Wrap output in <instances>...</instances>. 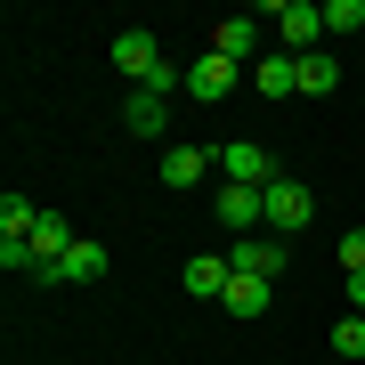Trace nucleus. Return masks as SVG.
Listing matches in <instances>:
<instances>
[{
  "label": "nucleus",
  "mask_w": 365,
  "mask_h": 365,
  "mask_svg": "<svg viewBox=\"0 0 365 365\" xmlns=\"http://www.w3.org/2000/svg\"><path fill=\"white\" fill-rule=\"evenodd\" d=\"M268 25H276V49H284V57H309L317 33H325V9H317V0H276Z\"/></svg>",
  "instance_id": "1"
},
{
  "label": "nucleus",
  "mask_w": 365,
  "mask_h": 365,
  "mask_svg": "<svg viewBox=\"0 0 365 365\" xmlns=\"http://www.w3.org/2000/svg\"><path fill=\"white\" fill-rule=\"evenodd\" d=\"M220 170H227V187H276V179H284L260 138H227L220 146Z\"/></svg>",
  "instance_id": "2"
},
{
  "label": "nucleus",
  "mask_w": 365,
  "mask_h": 365,
  "mask_svg": "<svg viewBox=\"0 0 365 365\" xmlns=\"http://www.w3.org/2000/svg\"><path fill=\"white\" fill-rule=\"evenodd\" d=\"M260 41H268V16H220V25H211V49L220 57H235V66H260Z\"/></svg>",
  "instance_id": "3"
},
{
  "label": "nucleus",
  "mask_w": 365,
  "mask_h": 365,
  "mask_svg": "<svg viewBox=\"0 0 365 365\" xmlns=\"http://www.w3.org/2000/svg\"><path fill=\"white\" fill-rule=\"evenodd\" d=\"M235 81H244V66H235V57H220V49H203L195 66H187V98L220 106V98H235Z\"/></svg>",
  "instance_id": "4"
},
{
  "label": "nucleus",
  "mask_w": 365,
  "mask_h": 365,
  "mask_svg": "<svg viewBox=\"0 0 365 365\" xmlns=\"http://www.w3.org/2000/svg\"><path fill=\"white\" fill-rule=\"evenodd\" d=\"M260 211H268V227H276V235H292V227H309V220H317V195H309L300 179H276L268 195H260Z\"/></svg>",
  "instance_id": "5"
},
{
  "label": "nucleus",
  "mask_w": 365,
  "mask_h": 365,
  "mask_svg": "<svg viewBox=\"0 0 365 365\" xmlns=\"http://www.w3.org/2000/svg\"><path fill=\"white\" fill-rule=\"evenodd\" d=\"M227 268L235 276H284V235H235V252H227Z\"/></svg>",
  "instance_id": "6"
},
{
  "label": "nucleus",
  "mask_w": 365,
  "mask_h": 365,
  "mask_svg": "<svg viewBox=\"0 0 365 365\" xmlns=\"http://www.w3.org/2000/svg\"><path fill=\"white\" fill-rule=\"evenodd\" d=\"M114 66L130 73L138 90H146V81H163V49H155V33H114Z\"/></svg>",
  "instance_id": "7"
},
{
  "label": "nucleus",
  "mask_w": 365,
  "mask_h": 365,
  "mask_svg": "<svg viewBox=\"0 0 365 365\" xmlns=\"http://www.w3.org/2000/svg\"><path fill=\"white\" fill-rule=\"evenodd\" d=\"M179 284L195 292V300H220V292L235 284V268H227V252H195V260L179 268Z\"/></svg>",
  "instance_id": "8"
},
{
  "label": "nucleus",
  "mask_w": 365,
  "mask_h": 365,
  "mask_svg": "<svg viewBox=\"0 0 365 365\" xmlns=\"http://www.w3.org/2000/svg\"><path fill=\"white\" fill-rule=\"evenodd\" d=\"M260 195H268V187H220V220H227L235 235H260V227H268Z\"/></svg>",
  "instance_id": "9"
},
{
  "label": "nucleus",
  "mask_w": 365,
  "mask_h": 365,
  "mask_svg": "<svg viewBox=\"0 0 365 365\" xmlns=\"http://www.w3.org/2000/svg\"><path fill=\"white\" fill-rule=\"evenodd\" d=\"M252 90H260V98H300V57L268 49L260 66H252Z\"/></svg>",
  "instance_id": "10"
},
{
  "label": "nucleus",
  "mask_w": 365,
  "mask_h": 365,
  "mask_svg": "<svg viewBox=\"0 0 365 365\" xmlns=\"http://www.w3.org/2000/svg\"><path fill=\"white\" fill-rule=\"evenodd\" d=\"M122 122H130L138 138H163L170 130V98L163 90H130V98H122Z\"/></svg>",
  "instance_id": "11"
},
{
  "label": "nucleus",
  "mask_w": 365,
  "mask_h": 365,
  "mask_svg": "<svg viewBox=\"0 0 365 365\" xmlns=\"http://www.w3.org/2000/svg\"><path fill=\"white\" fill-rule=\"evenodd\" d=\"M268 300H276V284H268V276H235V284L220 292V309L252 325V317H268Z\"/></svg>",
  "instance_id": "12"
},
{
  "label": "nucleus",
  "mask_w": 365,
  "mask_h": 365,
  "mask_svg": "<svg viewBox=\"0 0 365 365\" xmlns=\"http://www.w3.org/2000/svg\"><path fill=\"white\" fill-rule=\"evenodd\" d=\"M211 163H220L211 146H170V155H163V187H203Z\"/></svg>",
  "instance_id": "13"
},
{
  "label": "nucleus",
  "mask_w": 365,
  "mask_h": 365,
  "mask_svg": "<svg viewBox=\"0 0 365 365\" xmlns=\"http://www.w3.org/2000/svg\"><path fill=\"white\" fill-rule=\"evenodd\" d=\"M98 276H106V244H90V235H81L66 260H57V276H49V284H98Z\"/></svg>",
  "instance_id": "14"
},
{
  "label": "nucleus",
  "mask_w": 365,
  "mask_h": 365,
  "mask_svg": "<svg viewBox=\"0 0 365 365\" xmlns=\"http://www.w3.org/2000/svg\"><path fill=\"white\" fill-rule=\"evenodd\" d=\"M325 90H341V66L325 49H309V57H300V98H325Z\"/></svg>",
  "instance_id": "15"
},
{
  "label": "nucleus",
  "mask_w": 365,
  "mask_h": 365,
  "mask_svg": "<svg viewBox=\"0 0 365 365\" xmlns=\"http://www.w3.org/2000/svg\"><path fill=\"white\" fill-rule=\"evenodd\" d=\"M33 227H41V203H25V195H0V235H16V244H25Z\"/></svg>",
  "instance_id": "16"
},
{
  "label": "nucleus",
  "mask_w": 365,
  "mask_h": 365,
  "mask_svg": "<svg viewBox=\"0 0 365 365\" xmlns=\"http://www.w3.org/2000/svg\"><path fill=\"white\" fill-rule=\"evenodd\" d=\"M333 349H341V365H365V317H349V309H341V325H333Z\"/></svg>",
  "instance_id": "17"
},
{
  "label": "nucleus",
  "mask_w": 365,
  "mask_h": 365,
  "mask_svg": "<svg viewBox=\"0 0 365 365\" xmlns=\"http://www.w3.org/2000/svg\"><path fill=\"white\" fill-rule=\"evenodd\" d=\"M365 25V0H325V33H357Z\"/></svg>",
  "instance_id": "18"
},
{
  "label": "nucleus",
  "mask_w": 365,
  "mask_h": 365,
  "mask_svg": "<svg viewBox=\"0 0 365 365\" xmlns=\"http://www.w3.org/2000/svg\"><path fill=\"white\" fill-rule=\"evenodd\" d=\"M341 300H349V317H365V268H349V276H341Z\"/></svg>",
  "instance_id": "19"
},
{
  "label": "nucleus",
  "mask_w": 365,
  "mask_h": 365,
  "mask_svg": "<svg viewBox=\"0 0 365 365\" xmlns=\"http://www.w3.org/2000/svg\"><path fill=\"white\" fill-rule=\"evenodd\" d=\"M341 268H365V227H349V235H341Z\"/></svg>",
  "instance_id": "20"
}]
</instances>
